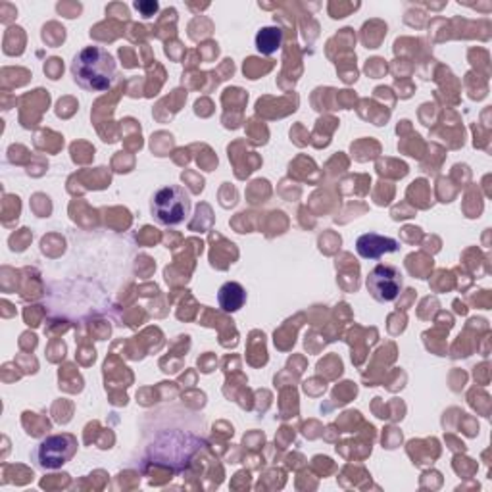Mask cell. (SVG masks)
I'll list each match as a JSON object with an SVG mask.
<instances>
[{
	"label": "cell",
	"instance_id": "obj_3",
	"mask_svg": "<svg viewBox=\"0 0 492 492\" xmlns=\"http://www.w3.org/2000/svg\"><path fill=\"white\" fill-rule=\"evenodd\" d=\"M79 442L74 435H52L46 437L37 450H35V460L43 470H60L66 465L77 452Z\"/></svg>",
	"mask_w": 492,
	"mask_h": 492
},
{
	"label": "cell",
	"instance_id": "obj_1",
	"mask_svg": "<svg viewBox=\"0 0 492 492\" xmlns=\"http://www.w3.org/2000/svg\"><path fill=\"white\" fill-rule=\"evenodd\" d=\"M116 58L102 46H87L76 54L71 62V76L85 91L102 93L108 91L116 81Z\"/></svg>",
	"mask_w": 492,
	"mask_h": 492
},
{
	"label": "cell",
	"instance_id": "obj_8",
	"mask_svg": "<svg viewBox=\"0 0 492 492\" xmlns=\"http://www.w3.org/2000/svg\"><path fill=\"white\" fill-rule=\"evenodd\" d=\"M135 8L142 12V16L145 18H150L158 12V3H135Z\"/></svg>",
	"mask_w": 492,
	"mask_h": 492
},
{
	"label": "cell",
	"instance_id": "obj_4",
	"mask_svg": "<svg viewBox=\"0 0 492 492\" xmlns=\"http://www.w3.org/2000/svg\"><path fill=\"white\" fill-rule=\"evenodd\" d=\"M367 293L374 296L377 302H394L400 296L402 291V273L394 266H387V263H379L369 271L366 279Z\"/></svg>",
	"mask_w": 492,
	"mask_h": 492
},
{
	"label": "cell",
	"instance_id": "obj_2",
	"mask_svg": "<svg viewBox=\"0 0 492 492\" xmlns=\"http://www.w3.org/2000/svg\"><path fill=\"white\" fill-rule=\"evenodd\" d=\"M190 208H193V200H190L189 190L179 185L162 187L150 202L154 220L167 227L183 223L190 215Z\"/></svg>",
	"mask_w": 492,
	"mask_h": 492
},
{
	"label": "cell",
	"instance_id": "obj_5",
	"mask_svg": "<svg viewBox=\"0 0 492 492\" xmlns=\"http://www.w3.org/2000/svg\"><path fill=\"white\" fill-rule=\"evenodd\" d=\"M399 248H400L399 241L377 233H366L362 237H358L356 241V252L364 260H379L385 254H391V252H396Z\"/></svg>",
	"mask_w": 492,
	"mask_h": 492
},
{
	"label": "cell",
	"instance_id": "obj_6",
	"mask_svg": "<svg viewBox=\"0 0 492 492\" xmlns=\"http://www.w3.org/2000/svg\"><path fill=\"white\" fill-rule=\"evenodd\" d=\"M246 302V291L243 289L241 283H223L218 291V304L227 314H233L238 311Z\"/></svg>",
	"mask_w": 492,
	"mask_h": 492
},
{
	"label": "cell",
	"instance_id": "obj_7",
	"mask_svg": "<svg viewBox=\"0 0 492 492\" xmlns=\"http://www.w3.org/2000/svg\"><path fill=\"white\" fill-rule=\"evenodd\" d=\"M283 29L278 26H270V28H262L256 33V51L263 56H271L281 49L283 44Z\"/></svg>",
	"mask_w": 492,
	"mask_h": 492
}]
</instances>
